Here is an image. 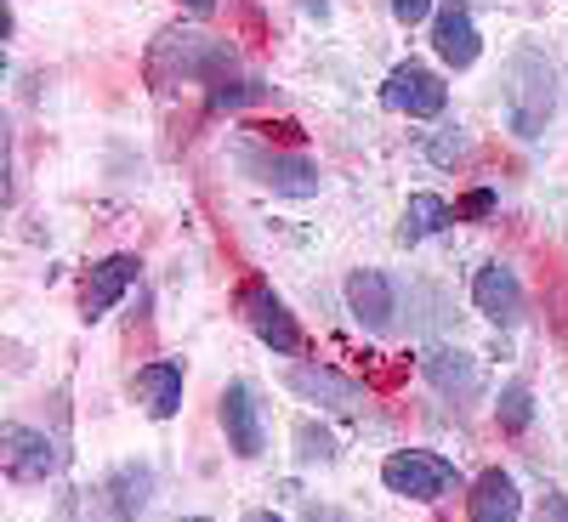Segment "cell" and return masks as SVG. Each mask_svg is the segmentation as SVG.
Listing matches in <instances>:
<instances>
[{"label": "cell", "mask_w": 568, "mask_h": 522, "mask_svg": "<svg viewBox=\"0 0 568 522\" xmlns=\"http://www.w3.org/2000/svg\"><path fill=\"white\" fill-rule=\"evenodd\" d=\"M420 369H426V381H433L449 403L478 398V364H471L466 352H455V347H433V352L420 358Z\"/></svg>", "instance_id": "5bb4252c"}, {"label": "cell", "mask_w": 568, "mask_h": 522, "mask_svg": "<svg viewBox=\"0 0 568 522\" xmlns=\"http://www.w3.org/2000/svg\"><path fill=\"white\" fill-rule=\"evenodd\" d=\"M149 489H154V471H149V465H120L114 478H109L114 522H136V511L149 505Z\"/></svg>", "instance_id": "e0dca14e"}, {"label": "cell", "mask_w": 568, "mask_h": 522, "mask_svg": "<svg viewBox=\"0 0 568 522\" xmlns=\"http://www.w3.org/2000/svg\"><path fill=\"white\" fill-rule=\"evenodd\" d=\"M245 522H284V516H273V511H251Z\"/></svg>", "instance_id": "d4e9b609"}, {"label": "cell", "mask_w": 568, "mask_h": 522, "mask_svg": "<svg viewBox=\"0 0 568 522\" xmlns=\"http://www.w3.org/2000/svg\"><path fill=\"white\" fill-rule=\"evenodd\" d=\"M471 307H478L489 324L511 329L517 318H524V284H517V273L506 262H489V267H478V278H471Z\"/></svg>", "instance_id": "9c48e42d"}, {"label": "cell", "mask_w": 568, "mask_h": 522, "mask_svg": "<svg viewBox=\"0 0 568 522\" xmlns=\"http://www.w3.org/2000/svg\"><path fill=\"white\" fill-rule=\"evenodd\" d=\"M136 284V256H109V262H98L85 273V284H80V318L85 324H98L125 290Z\"/></svg>", "instance_id": "8fae6325"}, {"label": "cell", "mask_w": 568, "mask_h": 522, "mask_svg": "<svg viewBox=\"0 0 568 522\" xmlns=\"http://www.w3.org/2000/svg\"><path fill=\"white\" fill-rule=\"evenodd\" d=\"M0 454H7V478H18V483H34V478H52V471L63 465V454H58V443L45 438V432H34V426H7L0 432Z\"/></svg>", "instance_id": "52a82bcc"}, {"label": "cell", "mask_w": 568, "mask_h": 522, "mask_svg": "<svg viewBox=\"0 0 568 522\" xmlns=\"http://www.w3.org/2000/svg\"><path fill=\"white\" fill-rule=\"evenodd\" d=\"M382 483L398 494V500H438L449 494L460 478H455V460L433 454V449H398L382 460Z\"/></svg>", "instance_id": "7a4b0ae2"}, {"label": "cell", "mask_w": 568, "mask_h": 522, "mask_svg": "<svg viewBox=\"0 0 568 522\" xmlns=\"http://www.w3.org/2000/svg\"><path fill=\"white\" fill-rule=\"evenodd\" d=\"M382 103L393 109V114H415V120H438L444 114V103H449V85L426 69V63H398L393 74H387V85H382Z\"/></svg>", "instance_id": "3957f363"}, {"label": "cell", "mask_w": 568, "mask_h": 522, "mask_svg": "<svg viewBox=\"0 0 568 522\" xmlns=\"http://www.w3.org/2000/svg\"><path fill=\"white\" fill-rule=\"evenodd\" d=\"M182 7H187V12H211V7H216V0H182Z\"/></svg>", "instance_id": "cb8c5ba5"}, {"label": "cell", "mask_w": 568, "mask_h": 522, "mask_svg": "<svg viewBox=\"0 0 568 522\" xmlns=\"http://www.w3.org/2000/svg\"><path fill=\"white\" fill-rule=\"evenodd\" d=\"M535 522H568V500H562V494H540Z\"/></svg>", "instance_id": "44dd1931"}, {"label": "cell", "mask_w": 568, "mask_h": 522, "mask_svg": "<svg viewBox=\"0 0 568 522\" xmlns=\"http://www.w3.org/2000/svg\"><path fill=\"white\" fill-rule=\"evenodd\" d=\"M216 420H222V432H227V443H233V454H240V460H256L262 454L267 432H262V403H256L251 381H227L222 387Z\"/></svg>", "instance_id": "5b68a950"}, {"label": "cell", "mask_w": 568, "mask_h": 522, "mask_svg": "<svg viewBox=\"0 0 568 522\" xmlns=\"http://www.w3.org/2000/svg\"><path fill=\"white\" fill-rule=\"evenodd\" d=\"M302 522H347V511H336V505H307Z\"/></svg>", "instance_id": "603a6c76"}, {"label": "cell", "mask_w": 568, "mask_h": 522, "mask_svg": "<svg viewBox=\"0 0 568 522\" xmlns=\"http://www.w3.org/2000/svg\"><path fill=\"white\" fill-rule=\"evenodd\" d=\"M460 216H471V222H478V216H489L495 211V194H489V187H478V194H466L460 205H455Z\"/></svg>", "instance_id": "ffe728a7"}, {"label": "cell", "mask_w": 568, "mask_h": 522, "mask_svg": "<svg viewBox=\"0 0 568 522\" xmlns=\"http://www.w3.org/2000/svg\"><path fill=\"white\" fill-rule=\"evenodd\" d=\"M284 387L307 403H324V409H358V398H364L353 381H342V375H329V369H313V364H291L284 369Z\"/></svg>", "instance_id": "4fadbf2b"}, {"label": "cell", "mask_w": 568, "mask_h": 522, "mask_svg": "<svg viewBox=\"0 0 568 522\" xmlns=\"http://www.w3.org/2000/svg\"><path fill=\"white\" fill-rule=\"evenodd\" d=\"M466 516L471 522H517L524 516V489L511 483V471H484L478 483H471V494H466Z\"/></svg>", "instance_id": "7c38bea8"}, {"label": "cell", "mask_w": 568, "mask_h": 522, "mask_svg": "<svg viewBox=\"0 0 568 522\" xmlns=\"http://www.w3.org/2000/svg\"><path fill=\"white\" fill-rule=\"evenodd\" d=\"M433 52L449 69H471L484 58V40H478V23H471L466 0H444V7H438V18H433Z\"/></svg>", "instance_id": "ba28073f"}, {"label": "cell", "mask_w": 568, "mask_h": 522, "mask_svg": "<svg viewBox=\"0 0 568 522\" xmlns=\"http://www.w3.org/2000/svg\"><path fill=\"white\" fill-rule=\"evenodd\" d=\"M245 318H251V329H256V341H267L273 352H302V324L291 318V307H284L262 278H251L245 284Z\"/></svg>", "instance_id": "8992f818"}, {"label": "cell", "mask_w": 568, "mask_h": 522, "mask_svg": "<svg viewBox=\"0 0 568 522\" xmlns=\"http://www.w3.org/2000/svg\"><path fill=\"white\" fill-rule=\"evenodd\" d=\"M455 216H460V211H455L449 199H438V194H409L404 222H398V239H404V245H420L426 233H444Z\"/></svg>", "instance_id": "2e32d148"}, {"label": "cell", "mask_w": 568, "mask_h": 522, "mask_svg": "<svg viewBox=\"0 0 568 522\" xmlns=\"http://www.w3.org/2000/svg\"><path fill=\"white\" fill-rule=\"evenodd\" d=\"M347 307H353V318L369 329V336H393L398 313H393V284H387V273H375V267L347 273Z\"/></svg>", "instance_id": "30bf717a"}, {"label": "cell", "mask_w": 568, "mask_h": 522, "mask_svg": "<svg viewBox=\"0 0 568 522\" xmlns=\"http://www.w3.org/2000/svg\"><path fill=\"white\" fill-rule=\"evenodd\" d=\"M426 12H433V0H393V18L398 23H420Z\"/></svg>", "instance_id": "7402d4cb"}, {"label": "cell", "mask_w": 568, "mask_h": 522, "mask_svg": "<svg viewBox=\"0 0 568 522\" xmlns=\"http://www.w3.org/2000/svg\"><path fill=\"white\" fill-rule=\"evenodd\" d=\"M506 114L517 136H540L551 120V69L535 52L511 58V80H506Z\"/></svg>", "instance_id": "6da1fadb"}, {"label": "cell", "mask_w": 568, "mask_h": 522, "mask_svg": "<svg viewBox=\"0 0 568 522\" xmlns=\"http://www.w3.org/2000/svg\"><path fill=\"white\" fill-rule=\"evenodd\" d=\"M495 409H500V426H506V432H524L529 414H535V398H529V387H506Z\"/></svg>", "instance_id": "ac0fdd59"}, {"label": "cell", "mask_w": 568, "mask_h": 522, "mask_svg": "<svg viewBox=\"0 0 568 522\" xmlns=\"http://www.w3.org/2000/svg\"><path fill=\"white\" fill-rule=\"evenodd\" d=\"M296 454L302 460H336V443H329V432H313V426H302V432H296Z\"/></svg>", "instance_id": "d6986e66"}, {"label": "cell", "mask_w": 568, "mask_h": 522, "mask_svg": "<svg viewBox=\"0 0 568 522\" xmlns=\"http://www.w3.org/2000/svg\"><path fill=\"white\" fill-rule=\"evenodd\" d=\"M240 165L262 182V187H273V194H291V199H307V194H318V171L307 165V160H291V154H278V149H262V142H240Z\"/></svg>", "instance_id": "277c9868"}, {"label": "cell", "mask_w": 568, "mask_h": 522, "mask_svg": "<svg viewBox=\"0 0 568 522\" xmlns=\"http://www.w3.org/2000/svg\"><path fill=\"white\" fill-rule=\"evenodd\" d=\"M136 398L154 420H171L182 409V369L176 364H142L136 369Z\"/></svg>", "instance_id": "9a60e30c"}]
</instances>
